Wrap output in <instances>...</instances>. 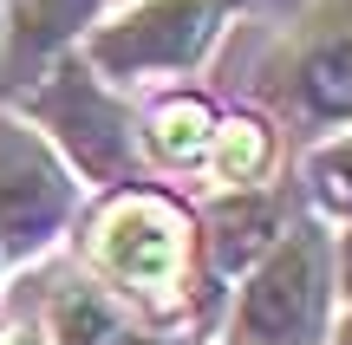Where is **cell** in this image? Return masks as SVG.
I'll return each instance as SVG.
<instances>
[{
  "label": "cell",
  "mask_w": 352,
  "mask_h": 345,
  "mask_svg": "<svg viewBox=\"0 0 352 345\" xmlns=\"http://www.w3.org/2000/svg\"><path fill=\"white\" fill-rule=\"evenodd\" d=\"M78 267L98 287H111L138 326H164V333H189V313L209 294L196 267V215L151 176L111 189L85 215Z\"/></svg>",
  "instance_id": "1"
},
{
  "label": "cell",
  "mask_w": 352,
  "mask_h": 345,
  "mask_svg": "<svg viewBox=\"0 0 352 345\" xmlns=\"http://www.w3.org/2000/svg\"><path fill=\"white\" fill-rule=\"evenodd\" d=\"M20 117L39 124V137H46L52 150L72 163V176L85 182V189H98V195L131 189V182L151 176L131 91H118L111 78H98L78 59V46H65L59 59H46L26 78Z\"/></svg>",
  "instance_id": "2"
},
{
  "label": "cell",
  "mask_w": 352,
  "mask_h": 345,
  "mask_svg": "<svg viewBox=\"0 0 352 345\" xmlns=\"http://www.w3.org/2000/svg\"><path fill=\"white\" fill-rule=\"evenodd\" d=\"M333 313H340L333 222L300 209L287 235L235 281V307L215 345H327Z\"/></svg>",
  "instance_id": "3"
},
{
  "label": "cell",
  "mask_w": 352,
  "mask_h": 345,
  "mask_svg": "<svg viewBox=\"0 0 352 345\" xmlns=\"http://www.w3.org/2000/svg\"><path fill=\"white\" fill-rule=\"evenodd\" d=\"M241 13L248 0H124L78 33V59L118 91L183 85L209 65V52Z\"/></svg>",
  "instance_id": "4"
},
{
  "label": "cell",
  "mask_w": 352,
  "mask_h": 345,
  "mask_svg": "<svg viewBox=\"0 0 352 345\" xmlns=\"http://www.w3.org/2000/svg\"><path fill=\"white\" fill-rule=\"evenodd\" d=\"M261 104L294 130H352V0H300L261 59Z\"/></svg>",
  "instance_id": "5"
},
{
  "label": "cell",
  "mask_w": 352,
  "mask_h": 345,
  "mask_svg": "<svg viewBox=\"0 0 352 345\" xmlns=\"http://www.w3.org/2000/svg\"><path fill=\"white\" fill-rule=\"evenodd\" d=\"M85 182L72 176L59 150L26 124L20 111H0V261L33 267L78 228Z\"/></svg>",
  "instance_id": "6"
},
{
  "label": "cell",
  "mask_w": 352,
  "mask_h": 345,
  "mask_svg": "<svg viewBox=\"0 0 352 345\" xmlns=\"http://www.w3.org/2000/svg\"><path fill=\"white\" fill-rule=\"evenodd\" d=\"M300 215L287 176L254 182V189H215L209 202L196 209V267L202 287L209 281H241L267 248L287 235V222Z\"/></svg>",
  "instance_id": "7"
},
{
  "label": "cell",
  "mask_w": 352,
  "mask_h": 345,
  "mask_svg": "<svg viewBox=\"0 0 352 345\" xmlns=\"http://www.w3.org/2000/svg\"><path fill=\"white\" fill-rule=\"evenodd\" d=\"M0 13H7L0 78H7V85H26L46 59H59L65 46H78V33L104 13V0H0Z\"/></svg>",
  "instance_id": "8"
},
{
  "label": "cell",
  "mask_w": 352,
  "mask_h": 345,
  "mask_svg": "<svg viewBox=\"0 0 352 345\" xmlns=\"http://www.w3.org/2000/svg\"><path fill=\"white\" fill-rule=\"evenodd\" d=\"M131 326H138L131 307L111 287H98L85 267L59 274L46 287V300H39V339L46 345H118Z\"/></svg>",
  "instance_id": "9"
},
{
  "label": "cell",
  "mask_w": 352,
  "mask_h": 345,
  "mask_svg": "<svg viewBox=\"0 0 352 345\" xmlns=\"http://www.w3.org/2000/svg\"><path fill=\"white\" fill-rule=\"evenodd\" d=\"M209 130H215V104L202 91L170 85L151 111H138V137H144V163L170 169V176H189L202 169V150H209Z\"/></svg>",
  "instance_id": "10"
},
{
  "label": "cell",
  "mask_w": 352,
  "mask_h": 345,
  "mask_svg": "<svg viewBox=\"0 0 352 345\" xmlns=\"http://www.w3.org/2000/svg\"><path fill=\"white\" fill-rule=\"evenodd\" d=\"M202 176L215 189H254V182L280 176V130L261 111H228L215 117L209 150H202Z\"/></svg>",
  "instance_id": "11"
},
{
  "label": "cell",
  "mask_w": 352,
  "mask_h": 345,
  "mask_svg": "<svg viewBox=\"0 0 352 345\" xmlns=\"http://www.w3.org/2000/svg\"><path fill=\"white\" fill-rule=\"evenodd\" d=\"M300 189H307L314 215L352 222V130H333L300 156Z\"/></svg>",
  "instance_id": "12"
},
{
  "label": "cell",
  "mask_w": 352,
  "mask_h": 345,
  "mask_svg": "<svg viewBox=\"0 0 352 345\" xmlns=\"http://www.w3.org/2000/svg\"><path fill=\"white\" fill-rule=\"evenodd\" d=\"M333 281H340V300H352V222L333 235Z\"/></svg>",
  "instance_id": "13"
},
{
  "label": "cell",
  "mask_w": 352,
  "mask_h": 345,
  "mask_svg": "<svg viewBox=\"0 0 352 345\" xmlns=\"http://www.w3.org/2000/svg\"><path fill=\"white\" fill-rule=\"evenodd\" d=\"M118 345H189V333H164V326H131Z\"/></svg>",
  "instance_id": "14"
},
{
  "label": "cell",
  "mask_w": 352,
  "mask_h": 345,
  "mask_svg": "<svg viewBox=\"0 0 352 345\" xmlns=\"http://www.w3.org/2000/svg\"><path fill=\"white\" fill-rule=\"evenodd\" d=\"M327 345H352V300H340V313H333V333Z\"/></svg>",
  "instance_id": "15"
},
{
  "label": "cell",
  "mask_w": 352,
  "mask_h": 345,
  "mask_svg": "<svg viewBox=\"0 0 352 345\" xmlns=\"http://www.w3.org/2000/svg\"><path fill=\"white\" fill-rule=\"evenodd\" d=\"M0 52H7V13H0Z\"/></svg>",
  "instance_id": "16"
},
{
  "label": "cell",
  "mask_w": 352,
  "mask_h": 345,
  "mask_svg": "<svg viewBox=\"0 0 352 345\" xmlns=\"http://www.w3.org/2000/svg\"><path fill=\"white\" fill-rule=\"evenodd\" d=\"M189 345H215V339H196V333H189Z\"/></svg>",
  "instance_id": "17"
},
{
  "label": "cell",
  "mask_w": 352,
  "mask_h": 345,
  "mask_svg": "<svg viewBox=\"0 0 352 345\" xmlns=\"http://www.w3.org/2000/svg\"><path fill=\"white\" fill-rule=\"evenodd\" d=\"M104 7H124V0H104Z\"/></svg>",
  "instance_id": "18"
},
{
  "label": "cell",
  "mask_w": 352,
  "mask_h": 345,
  "mask_svg": "<svg viewBox=\"0 0 352 345\" xmlns=\"http://www.w3.org/2000/svg\"><path fill=\"white\" fill-rule=\"evenodd\" d=\"M0 267H7V261H0Z\"/></svg>",
  "instance_id": "19"
}]
</instances>
